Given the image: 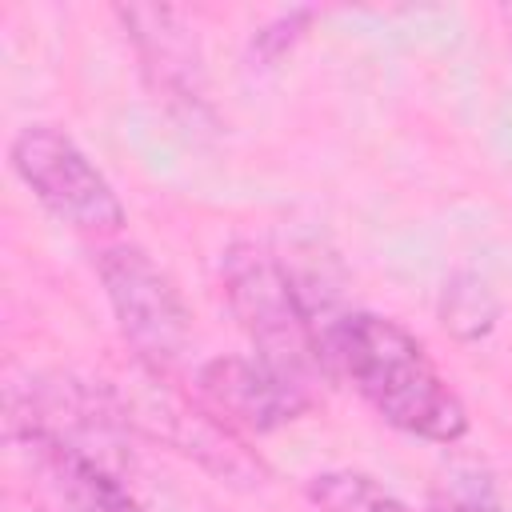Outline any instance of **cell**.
Returning a JSON list of instances; mask_svg holds the SVG:
<instances>
[{"mask_svg": "<svg viewBox=\"0 0 512 512\" xmlns=\"http://www.w3.org/2000/svg\"><path fill=\"white\" fill-rule=\"evenodd\" d=\"M20 488L36 512H140L124 476L60 440L8 428Z\"/></svg>", "mask_w": 512, "mask_h": 512, "instance_id": "5b68a950", "label": "cell"}, {"mask_svg": "<svg viewBox=\"0 0 512 512\" xmlns=\"http://www.w3.org/2000/svg\"><path fill=\"white\" fill-rule=\"evenodd\" d=\"M324 348L332 376H344L392 428L432 444H456L468 432L464 400L404 324L380 312H340Z\"/></svg>", "mask_w": 512, "mask_h": 512, "instance_id": "6da1fadb", "label": "cell"}, {"mask_svg": "<svg viewBox=\"0 0 512 512\" xmlns=\"http://www.w3.org/2000/svg\"><path fill=\"white\" fill-rule=\"evenodd\" d=\"M220 284L232 316L256 348L252 356L308 388L320 376H332L324 336L340 312L312 292V280L296 276L272 248L236 240L220 256Z\"/></svg>", "mask_w": 512, "mask_h": 512, "instance_id": "7a4b0ae2", "label": "cell"}, {"mask_svg": "<svg viewBox=\"0 0 512 512\" xmlns=\"http://www.w3.org/2000/svg\"><path fill=\"white\" fill-rule=\"evenodd\" d=\"M196 392L224 428L276 432L312 408V388L260 356H216L200 364Z\"/></svg>", "mask_w": 512, "mask_h": 512, "instance_id": "8992f818", "label": "cell"}, {"mask_svg": "<svg viewBox=\"0 0 512 512\" xmlns=\"http://www.w3.org/2000/svg\"><path fill=\"white\" fill-rule=\"evenodd\" d=\"M124 28L132 32L144 72L152 76V84L184 108H196L204 100V72H200V52L192 32L180 24L176 12L168 8H120Z\"/></svg>", "mask_w": 512, "mask_h": 512, "instance_id": "52a82bcc", "label": "cell"}, {"mask_svg": "<svg viewBox=\"0 0 512 512\" xmlns=\"http://www.w3.org/2000/svg\"><path fill=\"white\" fill-rule=\"evenodd\" d=\"M308 500L316 512H412L400 496H392L380 480L352 472V468H328L308 480Z\"/></svg>", "mask_w": 512, "mask_h": 512, "instance_id": "ba28073f", "label": "cell"}, {"mask_svg": "<svg viewBox=\"0 0 512 512\" xmlns=\"http://www.w3.org/2000/svg\"><path fill=\"white\" fill-rule=\"evenodd\" d=\"M428 512H500L492 484L476 472H452L440 480V488L432 492Z\"/></svg>", "mask_w": 512, "mask_h": 512, "instance_id": "30bf717a", "label": "cell"}, {"mask_svg": "<svg viewBox=\"0 0 512 512\" xmlns=\"http://www.w3.org/2000/svg\"><path fill=\"white\" fill-rule=\"evenodd\" d=\"M12 172L68 228L112 236L124 228V204L88 152L52 124H24L8 144Z\"/></svg>", "mask_w": 512, "mask_h": 512, "instance_id": "277c9868", "label": "cell"}, {"mask_svg": "<svg viewBox=\"0 0 512 512\" xmlns=\"http://www.w3.org/2000/svg\"><path fill=\"white\" fill-rule=\"evenodd\" d=\"M444 324L464 336V340H476L484 332H492L496 316H500V304L492 296V288L476 276V272H456L448 284H444Z\"/></svg>", "mask_w": 512, "mask_h": 512, "instance_id": "9c48e42d", "label": "cell"}, {"mask_svg": "<svg viewBox=\"0 0 512 512\" xmlns=\"http://www.w3.org/2000/svg\"><path fill=\"white\" fill-rule=\"evenodd\" d=\"M96 276L136 360L152 376L172 372L192 344V316L172 276L136 244H104Z\"/></svg>", "mask_w": 512, "mask_h": 512, "instance_id": "3957f363", "label": "cell"}]
</instances>
